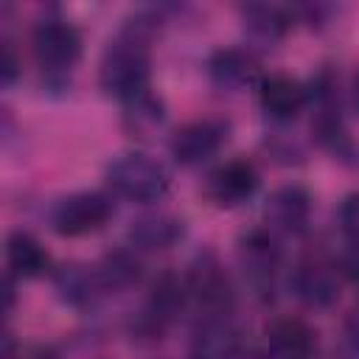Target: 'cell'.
Returning <instances> with one entry per match:
<instances>
[{"mask_svg": "<svg viewBox=\"0 0 359 359\" xmlns=\"http://www.w3.org/2000/svg\"><path fill=\"white\" fill-rule=\"evenodd\" d=\"M311 216V196L300 185H280L269 194L264 205V219L269 230L278 233H303Z\"/></svg>", "mask_w": 359, "mask_h": 359, "instance_id": "9c48e42d", "label": "cell"}, {"mask_svg": "<svg viewBox=\"0 0 359 359\" xmlns=\"http://www.w3.org/2000/svg\"><path fill=\"white\" fill-rule=\"evenodd\" d=\"M345 348L351 351V356L359 359V306L345 320Z\"/></svg>", "mask_w": 359, "mask_h": 359, "instance_id": "d4e9b609", "label": "cell"}, {"mask_svg": "<svg viewBox=\"0 0 359 359\" xmlns=\"http://www.w3.org/2000/svg\"><path fill=\"white\" fill-rule=\"evenodd\" d=\"M14 73H17V59H14L11 45H6V62H3V79H6V84L14 81Z\"/></svg>", "mask_w": 359, "mask_h": 359, "instance_id": "484cf974", "label": "cell"}, {"mask_svg": "<svg viewBox=\"0 0 359 359\" xmlns=\"http://www.w3.org/2000/svg\"><path fill=\"white\" fill-rule=\"evenodd\" d=\"M112 219V199L101 191H79L56 202L50 213V224L59 236L79 238L101 230Z\"/></svg>", "mask_w": 359, "mask_h": 359, "instance_id": "277c9868", "label": "cell"}, {"mask_svg": "<svg viewBox=\"0 0 359 359\" xmlns=\"http://www.w3.org/2000/svg\"><path fill=\"white\" fill-rule=\"evenodd\" d=\"M95 275L101 280V289L123 292L140 280V261L129 250H112L98 261Z\"/></svg>", "mask_w": 359, "mask_h": 359, "instance_id": "ffe728a7", "label": "cell"}, {"mask_svg": "<svg viewBox=\"0 0 359 359\" xmlns=\"http://www.w3.org/2000/svg\"><path fill=\"white\" fill-rule=\"evenodd\" d=\"M107 182L112 194H118L121 199L149 205L165 196L171 180H168V171L154 157L140 154V151H126L109 163Z\"/></svg>", "mask_w": 359, "mask_h": 359, "instance_id": "7a4b0ae2", "label": "cell"}, {"mask_svg": "<svg viewBox=\"0 0 359 359\" xmlns=\"http://www.w3.org/2000/svg\"><path fill=\"white\" fill-rule=\"evenodd\" d=\"M185 286H188V297H194L208 317H224L233 309L236 292H233L230 275L224 272L222 261L210 250H202L191 261Z\"/></svg>", "mask_w": 359, "mask_h": 359, "instance_id": "3957f363", "label": "cell"}, {"mask_svg": "<svg viewBox=\"0 0 359 359\" xmlns=\"http://www.w3.org/2000/svg\"><path fill=\"white\" fill-rule=\"evenodd\" d=\"M6 359H59V353L50 345H17L6 342Z\"/></svg>", "mask_w": 359, "mask_h": 359, "instance_id": "603a6c76", "label": "cell"}, {"mask_svg": "<svg viewBox=\"0 0 359 359\" xmlns=\"http://www.w3.org/2000/svg\"><path fill=\"white\" fill-rule=\"evenodd\" d=\"M337 269H339V275H345V278L359 283V244H348V250L342 252Z\"/></svg>", "mask_w": 359, "mask_h": 359, "instance_id": "cb8c5ba5", "label": "cell"}, {"mask_svg": "<svg viewBox=\"0 0 359 359\" xmlns=\"http://www.w3.org/2000/svg\"><path fill=\"white\" fill-rule=\"evenodd\" d=\"M266 348L272 359H314L317 334L300 317H280L266 331Z\"/></svg>", "mask_w": 359, "mask_h": 359, "instance_id": "4fadbf2b", "label": "cell"}, {"mask_svg": "<svg viewBox=\"0 0 359 359\" xmlns=\"http://www.w3.org/2000/svg\"><path fill=\"white\" fill-rule=\"evenodd\" d=\"M31 48L45 70H70L81 56V34L65 20H45L34 28Z\"/></svg>", "mask_w": 359, "mask_h": 359, "instance_id": "5b68a950", "label": "cell"}, {"mask_svg": "<svg viewBox=\"0 0 359 359\" xmlns=\"http://www.w3.org/2000/svg\"><path fill=\"white\" fill-rule=\"evenodd\" d=\"M182 219L171 216V213H143L137 219H132L129 224V241L137 247V250H168L174 247L180 238H182Z\"/></svg>", "mask_w": 359, "mask_h": 359, "instance_id": "9a60e30c", "label": "cell"}, {"mask_svg": "<svg viewBox=\"0 0 359 359\" xmlns=\"http://www.w3.org/2000/svg\"><path fill=\"white\" fill-rule=\"evenodd\" d=\"M292 292L309 309H328L339 297V269L323 258H306L292 272Z\"/></svg>", "mask_w": 359, "mask_h": 359, "instance_id": "8992f818", "label": "cell"}, {"mask_svg": "<svg viewBox=\"0 0 359 359\" xmlns=\"http://www.w3.org/2000/svg\"><path fill=\"white\" fill-rule=\"evenodd\" d=\"M337 216H339V227L348 236V241L351 244H359V191H353V194H348L342 199Z\"/></svg>", "mask_w": 359, "mask_h": 359, "instance_id": "7402d4cb", "label": "cell"}, {"mask_svg": "<svg viewBox=\"0 0 359 359\" xmlns=\"http://www.w3.org/2000/svg\"><path fill=\"white\" fill-rule=\"evenodd\" d=\"M258 182H261V177H258L255 165L250 160L238 157V160H227L224 165L210 171L208 182H205V194L216 208H236L258 191Z\"/></svg>", "mask_w": 359, "mask_h": 359, "instance_id": "52a82bcc", "label": "cell"}, {"mask_svg": "<svg viewBox=\"0 0 359 359\" xmlns=\"http://www.w3.org/2000/svg\"><path fill=\"white\" fill-rule=\"evenodd\" d=\"M188 300V286L185 280H180L174 272H163L154 283H151V294H149V306H146V317L140 320V328L146 334H157L165 328V323H171Z\"/></svg>", "mask_w": 359, "mask_h": 359, "instance_id": "7c38bea8", "label": "cell"}, {"mask_svg": "<svg viewBox=\"0 0 359 359\" xmlns=\"http://www.w3.org/2000/svg\"><path fill=\"white\" fill-rule=\"evenodd\" d=\"M280 261L278 241L272 230H250L238 238V264L252 286H269Z\"/></svg>", "mask_w": 359, "mask_h": 359, "instance_id": "8fae6325", "label": "cell"}, {"mask_svg": "<svg viewBox=\"0 0 359 359\" xmlns=\"http://www.w3.org/2000/svg\"><path fill=\"white\" fill-rule=\"evenodd\" d=\"M356 107H359V76H356Z\"/></svg>", "mask_w": 359, "mask_h": 359, "instance_id": "4316f807", "label": "cell"}, {"mask_svg": "<svg viewBox=\"0 0 359 359\" xmlns=\"http://www.w3.org/2000/svg\"><path fill=\"white\" fill-rule=\"evenodd\" d=\"M53 289L62 303H67L73 309H84L98 297L101 280L95 275V266L90 269L84 264H62L53 272Z\"/></svg>", "mask_w": 359, "mask_h": 359, "instance_id": "e0dca14e", "label": "cell"}, {"mask_svg": "<svg viewBox=\"0 0 359 359\" xmlns=\"http://www.w3.org/2000/svg\"><path fill=\"white\" fill-rule=\"evenodd\" d=\"M241 22H244L247 39L255 45H264V48H272L275 42H280L286 36V31L292 28V17L280 6H266V3L244 6Z\"/></svg>", "mask_w": 359, "mask_h": 359, "instance_id": "2e32d148", "label": "cell"}, {"mask_svg": "<svg viewBox=\"0 0 359 359\" xmlns=\"http://www.w3.org/2000/svg\"><path fill=\"white\" fill-rule=\"evenodd\" d=\"M208 76L222 93H241L258 81V59L247 48H219L208 59Z\"/></svg>", "mask_w": 359, "mask_h": 359, "instance_id": "30bf717a", "label": "cell"}, {"mask_svg": "<svg viewBox=\"0 0 359 359\" xmlns=\"http://www.w3.org/2000/svg\"><path fill=\"white\" fill-rule=\"evenodd\" d=\"M149 45L143 22H132L118 39H112L98 65V84L107 95L129 101L149 90Z\"/></svg>", "mask_w": 359, "mask_h": 359, "instance_id": "6da1fadb", "label": "cell"}, {"mask_svg": "<svg viewBox=\"0 0 359 359\" xmlns=\"http://www.w3.org/2000/svg\"><path fill=\"white\" fill-rule=\"evenodd\" d=\"M258 98H261V109L269 118H275V121H292L309 104V90L294 76L272 73V76H266L261 81Z\"/></svg>", "mask_w": 359, "mask_h": 359, "instance_id": "5bb4252c", "label": "cell"}, {"mask_svg": "<svg viewBox=\"0 0 359 359\" xmlns=\"http://www.w3.org/2000/svg\"><path fill=\"white\" fill-rule=\"evenodd\" d=\"M236 356H238V334L222 317H208L194 337L191 359H236Z\"/></svg>", "mask_w": 359, "mask_h": 359, "instance_id": "d6986e66", "label": "cell"}, {"mask_svg": "<svg viewBox=\"0 0 359 359\" xmlns=\"http://www.w3.org/2000/svg\"><path fill=\"white\" fill-rule=\"evenodd\" d=\"M126 104V109H123V123H126V129L132 132V135H137V137H149L154 129H160L163 126V121H165V107H163V101L154 95V93H140V95H135V98H129V101H123Z\"/></svg>", "mask_w": 359, "mask_h": 359, "instance_id": "44dd1931", "label": "cell"}, {"mask_svg": "<svg viewBox=\"0 0 359 359\" xmlns=\"http://www.w3.org/2000/svg\"><path fill=\"white\" fill-rule=\"evenodd\" d=\"M6 261H8V269L17 278H39V275H45V269L50 264L45 247L31 233H22V230H14L8 236V241H6Z\"/></svg>", "mask_w": 359, "mask_h": 359, "instance_id": "ac0fdd59", "label": "cell"}, {"mask_svg": "<svg viewBox=\"0 0 359 359\" xmlns=\"http://www.w3.org/2000/svg\"><path fill=\"white\" fill-rule=\"evenodd\" d=\"M227 140V126L219 121H191L180 126L171 137V154L180 165H202L208 163L222 143Z\"/></svg>", "mask_w": 359, "mask_h": 359, "instance_id": "ba28073f", "label": "cell"}]
</instances>
